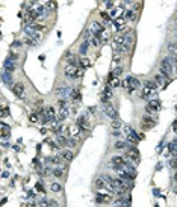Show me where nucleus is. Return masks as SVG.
I'll list each match as a JSON object with an SVG mask.
<instances>
[{"label": "nucleus", "instance_id": "49530a36", "mask_svg": "<svg viewBox=\"0 0 177 207\" xmlns=\"http://www.w3.org/2000/svg\"><path fill=\"white\" fill-rule=\"evenodd\" d=\"M30 123H38V115H36V114L30 115Z\"/></svg>", "mask_w": 177, "mask_h": 207}, {"label": "nucleus", "instance_id": "4468645a", "mask_svg": "<svg viewBox=\"0 0 177 207\" xmlns=\"http://www.w3.org/2000/svg\"><path fill=\"white\" fill-rule=\"evenodd\" d=\"M70 114H71V112H70V108H59V110H58V121H59V123L64 121L65 118H68Z\"/></svg>", "mask_w": 177, "mask_h": 207}, {"label": "nucleus", "instance_id": "8fccbe9b", "mask_svg": "<svg viewBox=\"0 0 177 207\" xmlns=\"http://www.w3.org/2000/svg\"><path fill=\"white\" fill-rule=\"evenodd\" d=\"M100 15H101V17H103V18H105V20H108V21H109V18H111V15H109V14H108V12H101V14H100Z\"/></svg>", "mask_w": 177, "mask_h": 207}, {"label": "nucleus", "instance_id": "864d4df0", "mask_svg": "<svg viewBox=\"0 0 177 207\" xmlns=\"http://www.w3.org/2000/svg\"><path fill=\"white\" fill-rule=\"evenodd\" d=\"M50 207H61V206H59L56 201H50Z\"/></svg>", "mask_w": 177, "mask_h": 207}, {"label": "nucleus", "instance_id": "dca6fc26", "mask_svg": "<svg viewBox=\"0 0 177 207\" xmlns=\"http://www.w3.org/2000/svg\"><path fill=\"white\" fill-rule=\"evenodd\" d=\"M0 129H2V138L6 139V138L11 136V127L6 123H0Z\"/></svg>", "mask_w": 177, "mask_h": 207}, {"label": "nucleus", "instance_id": "f704fd0d", "mask_svg": "<svg viewBox=\"0 0 177 207\" xmlns=\"http://www.w3.org/2000/svg\"><path fill=\"white\" fill-rule=\"evenodd\" d=\"M71 98H73V100H76V101H79V100L82 98V95H80V91H79V89H73V92H71Z\"/></svg>", "mask_w": 177, "mask_h": 207}, {"label": "nucleus", "instance_id": "393cba45", "mask_svg": "<svg viewBox=\"0 0 177 207\" xmlns=\"http://www.w3.org/2000/svg\"><path fill=\"white\" fill-rule=\"evenodd\" d=\"M112 97V91H111V86H106L105 88V92L103 94H101V100H103V101L106 103V101H108V100Z\"/></svg>", "mask_w": 177, "mask_h": 207}, {"label": "nucleus", "instance_id": "39448f33", "mask_svg": "<svg viewBox=\"0 0 177 207\" xmlns=\"http://www.w3.org/2000/svg\"><path fill=\"white\" fill-rule=\"evenodd\" d=\"M65 76L67 77H71V79H77V73H79V68L73 63H67L65 65Z\"/></svg>", "mask_w": 177, "mask_h": 207}, {"label": "nucleus", "instance_id": "6e6552de", "mask_svg": "<svg viewBox=\"0 0 177 207\" xmlns=\"http://www.w3.org/2000/svg\"><path fill=\"white\" fill-rule=\"evenodd\" d=\"M142 97L150 98V100L156 98V97H158V89H153V88L144 86V89H142Z\"/></svg>", "mask_w": 177, "mask_h": 207}, {"label": "nucleus", "instance_id": "de8ad7c7", "mask_svg": "<svg viewBox=\"0 0 177 207\" xmlns=\"http://www.w3.org/2000/svg\"><path fill=\"white\" fill-rule=\"evenodd\" d=\"M105 5H106V9H111V11L114 9V2H106Z\"/></svg>", "mask_w": 177, "mask_h": 207}, {"label": "nucleus", "instance_id": "a878e982", "mask_svg": "<svg viewBox=\"0 0 177 207\" xmlns=\"http://www.w3.org/2000/svg\"><path fill=\"white\" fill-rule=\"evenodd\" d=\"M2 79H3V82L6 83L8 86H12V76H11V73L5 71V73H3V76H2Z\"/></svg>", "mask_w": 177, "mask_h": 207}, {"label": "nucleus", "instance_id": "2eb2a0df", "mask_svg": "<svg viewBox=\"0 0 177 207\" xmlns=\"http://www.w3.org/2000/svg\"><path fill=\"white\" fill-rule=\"evenodd\" d=\"M40 38L41 36L38 33H35L34 36H26L24 38V44H27V45H36L40 42Z\"/></svg>", "mask_w": 177, "mask_h": 207}, {"label": "nucleus", "instance_id": "ea45409f", "mask_svg": "<svg viewBox=\"0 0 177 207\" xmlns=\"http://www.w3.org/2000/svg\"><path fill=\"white\" fill-rule=\"evenodd\" d=\"M115 148H117V150H123V148H126V142L124 141H117L115 142Z\"/></svg>", "mask_w": 177, "mask_h": 207}, {"label": "nucleus", "instance_id": "6e6d98bb", "mask_svg": "<svg viewBox=\"0 0 177 207\" xmlns=\"http://www.w3.org/2000/svg\"><path fill=\"white\" fill-rule=\"evenodd\" d=\"M27 195H29V197H30V198H34V197H36V194L34 192V190H29V194H27Z\"/></svg>", "mask_w": 177, "mask_h": 207}, {"label": "nucleus", "instance_id": "603ef678", "mask_svg": "<svg viewBox=\"0 0 177 207\" xmlns=\"http://www.w3.org/2000/svg\"><path fill=\"white\" fill-rule=\"evenodd\" d=\"M124 132H126V135H129V133H132L133 130H132V129H130V127H129V126H126V127H124Z\"/></svg>", "mask_w": 177, "mask_h": 207}, {"label": "nucleus", "instance_id": "4c0bfd02", "mask_svg": "<svg viewBox=\"0 0 177 207\" xmlns=\"http://www.w3.org/2000/svg\"><path fill=\"white\" fill-rule=\"evenodd\" d=\"M111 126H112V129H114V130H118V129H121V121L114 120V121L111 123Z\"/></svg>", "mask_w": 177, "mask_h": 207}, {"label": "nucleus", "instance_id": "473e14b6", "mask_svg": "<svg viewBox=\"0 0 177 207\" xmlns=\"http://www.w3.org/2000/svg\"><path fill=\"white\" fill-rule=\"evenodd\" d=\"M121 74H123V67H117V68H114V70H112L111 76H114V77H120Z\"/></svg>", "mask_w": 177, "mask_h": 207}, {"label": "nucleus", "instance_id": "79ce46f5", "mask_svg": "<svg viewBox=\"0 0 177 207\" xmlns=\"http://www.w3.org/2000/svg\"><path fill=\"white\" fill-rule=\"evenodd\" d=\"M38 207H50V203H47V200L42 198L40 203H38Z\"/></svg>", "mask_w": 177, "mask_h": 207}, {"label": "nucleus", "instance_id": "a19ab883", "mask_svg": "<svg viewBox=\"0 0 177 207\" xmlns=\"http://www.w3.org/2000/svg\"><path fill=\"white\" fill-rule=\"evenodd\" d=\"M145 86L153 88V89H158V83H156V82H152V80H147V82H145Z\"/></svg>", "mask_w": 177, "mask_h": 207}, {"label": "nucleus", "instance_id": "72a5a7b5", "mask_svg": "<svg viewBox=\"0 0 177 207\" xmlns=\"http://www.w3.org/2000/svg\"><path fill=\"white\" fill-rule=\"evenodd\" d=\"M50 190H52V192H61L62 186H61L59 183H52V184H50Z\"/></svg>", "mask_w": 177, "mask_h": 207}, {"label": "nucleus", "instance_id": "c9c22d12", "mask_svg": "<svg viewBox=\"0 0 177 207\" xmlns=\"http://www.w3.org/2000/svg\"><path fill=\"white\" fill-rule=\"evenodd\" d=\"M53 176L55 177H62L64 176V168H56V169H53Z\"/></svg>", "mask_w": 177, "mask_h": 207}, {"label": "nucleus", "instance_id": "2f4dec72", "mask_svg": "<svg viewBox=\"0 0 177 207\" xmlns=\"http://www.w3.org/2000/svg\"><path fill=\"white\" fill-rule=\"evenodd\" d=\"M91 65H93V63H91V61L89 59H86V57H85V59H80V68H89Z\"/></svg>", "mask_w": 177, "mask_h": 207}, {"label": "nucleus", "instance_id": "09e8293b", "mask_svg": "<svg viewBox=\"0 0 177 207\" xmlns=\"http://www.w3.org/2000/svg\"><path fill=\"white\" fill-rule=\"evenodd\" d=\"M114 62L120 63V55H118V53H114Z\"/></svg>", "mask_w": 177, "mask_h": 207}, {"label": "nucleus", "instance_id": "5fc2aeb1", "mask_svg": "<svg viewBox=\"0 0 177 207\" xmlns=\"http://www.w3.org/2000/svg\"><path fill=\"white\" fill-rule=\"evenodd\" d=\"M115 207H130V204H126V203H120L118 206H115Z\"/></svg>", "mask_w": 177, "mask_h": 207}, {"label": "nucleus", "instance_id": "c03bdc74", "mask_svg": "<svg viewBox=\"0 0 177 207\" xmlns=\"http://www.w3.org/2000/svg\"><path fill=\"white\" fill-rule=\"evenodd\" d=\"M9 115V109L8 108H3L2 109V114H0V116H2V118H5V116H8Z\"/></svg>", "mask_w": 177, "mask_h": 207}, {"label": "nucleus", "instance_id": "aec40b11", "mask_svg": "<svg viewBox=\"0 0 177 207\" xmlns=\"http://www.w3.org/2000/svg\"><path fill=\"white\" fill-rule=\"evenodd\" d=\"M61 157H62L65 162H71L73 159H74V154L71 153V150H64V151L61 153Z\"/></svg>", "mask_w": 177, "mask_h": 207}, {"label": "nucleus", "instance_id": "7c9ffc66", "mask_svg": "<svg viewBox=\"0 0 177 207\" xmlns=\"http://www.w3.org/2000/svg\"><path fill=\"white\" fill-rule=\"evenodd\" d=\"M148 106H150V108H153L154 110H156V112L160 109V104H159L158 100H150V101H148Z\"/></svg>", "mask_w": 177, "mask_h": 207}, {"label": "nucleus", "instance_id": "37998d69", "mask_svg": "<svg viewBox=\"0 0 177 207\" xmlns=\"http://www.w3.org/2000/svg\"><path fill=\"white\" fill-rule=\"evenodd\" d=\"M46 8H47V9H56V2H47V3H46Z\"/></svg>", "mask_w": 177, "mask_h": 207}, {"label": "nucleus", "instance_id": "bb28decb", "mask_svg": "<svg viewBox=\"0 0 177 207\" xmlns=\"http://www.w3.org/2000/svg\"><path fill=\"white\" fill-rule=\"evenodd\" d=\"M88 44H89V42L83 39V42H82V44H80V47H79L80 55H86V51H88Z\"/></svg>", "mask_w": 177, "mask_h": 207}, {"label": "nucleus", "instance_id": "0eeeda50", "mask_svg": "<svg viewBox=\"0 0 177 207\" xmlns=\"http://www.w3.org/2000/svg\"><path fill=\"white\" fill-rule=\"evenodd\" d=\"M127 157H130V159H127V160H133V163L135 165H138L139 163V153H138V150L135 147H130L129 148V151H127Z\"/></svg>", "mask_w": 177, "mask_h": 207}, {"label": "nucleus", "instance_id": "f3484780", "mask_svg": "<svg viewBox=\"0 0 177 207\" xmlns=\"http://www.w3.org/2000/svg\"><path fill=\"white\" fill-rule=\"evenodd\" d=\"M77 126L80 127V129L88 130V129H89V123H88L86 116H79V118H77Z\"/></svg>", "mask_w": 177, "mask_h": 207}, {"label": "nucleus", "instance_id": "ddd939ff", "mask_svg": "<svg viewBox=\"0 0 177 207\" xmlns=\"http://www.w3.org/2000/svg\"><path fill=\"white\" fill-rule=\"evenodd\" d=\"M12 92L17 95L18 98H23V95H24V86H23V83H15L14 86H12Z\"/></svg>", "mask_w": 177, "mask_h": 207}, {"label": "nucleus", "instance_id": "c85d7f7f", "mask_svg": "<svg viewBox=\"0 0 177 207\" xmlns=\"http://www.w3.org/2000/svg\"><path fill=\"white\" fill-rule=\"evenodd\" d=\"M168 150L173 153V154L176 156L177 154V141H173V142H170L168 144Z\"/></svg>", "mask_w": 177, "mask_h": 207}, {"label": "nucleus", "instance_id": "c756f323", "mask_svg": "<svg viewBox=\"0 0 177 207\" xmlns=\"http://www.w3.org/2000/svg\"><path fill=\"white\" fill-rule=\"evenodd\" d=\"M126 18H127V20H135V18H136L135 9H129V11H126Z\"/></svg>", "mask_w": 177, "mask_h": 207}, {"label": "nucleus", "instance_id": "a18cd8bd", "mask_svg": "<svg viewBox=\"0 0 177 207\" xmlns=\"http://www.w3.org/2000/svg\"><path fill=\"white\" fill-rule=\"evenodd\" d=\"M145 110H147V114L148 115H154V114H156V110H154L153 108H150V106L147 104V108H145Z\"/></svg>", "mask_w": 177, "mask_h": 207}, {"label": "nucleus", "instance_id": "bf43d9fd", "mask_svg": "<svg viewBox=\"0 0 177 207\" xmlns=\"http://www.w3.org/2000/svg\"><path fill=\"white\" fill-rule=\"evenodd\" d=\"M2 177H5V178L9 177V172H3V174H2Z\"/></svg>", "mask_w": 177, "mask_h": 207}, {"label": "nucleus", "instance_id": "4d7b16f0", "mask_svg": "<svg viewBox=\"0 0 177 207\" xmlns=\"http://www.w3.org/2000/svg\"><path fill=\"white\" fill-rule=\"evenodd\" d=\"M138 138H139V141H142L144 139V133H138Z\"/></svg>", "mask_w": 177, "mask_h": 207}, {"label": "nucleus", "instance_id": "a211bd4d", "mask_svg": "<svg viewBox=\"0 0 177 207\" xmlns=\"http://www.w3.org/2000/svg\"><path fill=\"white\" fill-rule=\"evenodd\" d=\"M120 85H121L120 77L109 76V79H108V86H111V88H117V86H120Z\"/></svg>", "mask_w": 177, "mask_h": 207}, {"label": "nucleus", "instance_id": "58836bf2", "mask_svg": "<svg viewBox=\"0 0 177 207\" xmlns=\"http://www.w3.org/2000/svg\"><path fill=\"white\" fill-rule=\"evenodd\" d=\"M168 49H170V53H171V55L176 56V59H177V47H176L174 44H170V45H168Z\"/></svg>", "mask_w": 177, "mask_h": 207}, {"label": "nucleus", "instance_id": "f257e3e1", "mask_svg": "<svg viewBox=\"0 0 177 207\" xmlns=\"http://www.w3.org/2000/svg\"><path fill=\"white\" fill-rule=\"evenodd\" d=\"M159 70H160V74H164V76L168 79L174 71V59L173 57H165V59H162V62L159 63Z\"/></svg>", "mask_w": 177, "mask_h": 207}, {"label": "nucleus", "instance_id": "9b49d317", "mask_svg": "<svg viewBox=\"0 0 177 207\" xmlns=\"http://www.w3.org/2000/svg\"><path fill=\"white\" fill-rule=\"evenodd\" d=\"M88 29H89L91 32H93L94 35H97V36H99V35L101 33V32L105 30V27H103V26H101L100 23H97V21H94V23H91V26H89Z\"/></svg>", "mask_w": 177, "mask_h": 207}, {"label": "nucleus", "instance_id": "e433bc0d", "mask_svg": "<svg viewBox=\"0 0 177 207\" xmlns=\"http://www.w3.org/2000/svg\"><path fill=\"white\" fill-rule=\"evenodd\" d=\"M99 38H100L101 41H108V38H109V32L105 29V30H103V32H101V33L99 35Z\"/></svg>", "mask_w": 177, "mask_h": 207}, {"label": "nucleus", "instance_id": "b1692460", "mask_svg": "<svg viewBox=\"0 0 177 207\" xmlns=\"http://www.w3.org/2000/svg\"><path fill=\"white\" fill-rule=\"evenodd\" d=\"M127 142H130V144H138V142H139L138 133H135V132L129 133V135H127Z\"/></svg>", "mask_w": 177, "mask_h": 207}, {"label": "nucleus", "instance_id": "7ed1b4c3", "mask_svg": "<svg viewBox=\"0 0 177 207\" xmlns=\"http://www.w3.org/2000/svg\"><path fill=\"white\" fill-rule=\"evenodd\" d=\"M56 92L59 94V98H64V100H71V92L73 89L70 86H61L56 89Z\"/></svg>", "mask_w": 177, "mask_h": 207}, {"label": "nucleus", "instance_id": "4be33fe9", "mask_svg": "<svg viewBox=\"0 0 177 207\" xmlns=\"http://www.w3.org/2000/svg\"><path fill=\"white\" fill-rule=\"evenodd\" d=\"M15 70V62H14V59H6V62H5V71H8V73H11V71H14Z\"/></svg>", "mask_w": 177, "mask_h": 207}, {"label": "nucleus", "instance_id": "1a4fd4ad", "mask_svg": "<svg viewBox=\"0 0 177 207\" xmlns=\"http://www.w3.org/2000/svg\"><path fill=\"white\" fill-rule=\"evenodd\" d=\"M103 110H105V114L109 116V118H112V120H117V116H118V114H117V110L112 108V106L109 104V103H105V106H103Z\"/></svg>", "mask_w": 177, "mask_h": 207}, {"label": "nucleus", "instance_id": "f8f14e48", "mask_svg": "<svg viewBox=\"0 0 177 207\" xmlns=\"http://www.w3.org/2000/svg\"><path fill=\"white\" fill-rule=\"evenodd\" d=\"M154 82L158 83V86H160V88H165L168 85V79L164 76V74H156V76H154Z\"/></svg>", "mask_w": 177, "mask_h": 207}, {"label": "nucleus", "instance_id": "6ab92c4d", "mask_svg": "<svg viewBox=\"0 0 177 207\" xmlns=\"http://www.w3.org/2000/svg\"><path fill=\"white\" fill-rule=\"evenodd\" d=\"M111 200H112L111 194H99L97 198H95V201H97V203H109Z\"/></svg>", "mask_w": 177, "mask_h": 207}, {"label": "nucleus", "instance_id": "cd10ccee", "mask_svg": "<svg viewBox=\"0 0 177 207\" xmlns=\"http://www.w3.org/2000/svg\"><path fill=\"white\" fill-rule=\"evenodd\" d=\"M95 186H97V189H106V182H105V180L103 178H97V180H95Z\"/></svg>", "mask_w": 177, "mask_h": 207}, {"label": "nucleus", "instance_id": "13d9d810", "mask_svg": "<svg viewBox=\"0 0 177 207\" xmlns=\"http://www.w3.org/2000/svg\"><path fill=\"white\" fill-rule=\"evenodd\" d=\"M173 129H174V132H176V133H177V121H176V123L173 124Z\"/></svg>", "mask_w": 177, "mask_h": 207}, {"label": "nucleus", "instance_id": "5701e85b", "mask_svg": "<svg viewBox=\"0 0 177 207\" xmlns=\"http://www.w3.org/2000/svg\"><path fill=\"white\" fill-rule=\"evenodd\" d=\"M126 17H118V18H115V21H114V23H115V27L118 29V30H120V29H123V27H124V24H126Z\"/></svg>", "mask_w": 177, "mask_h": 207}, {"label": "nucleus", "instance_id": "423d86ee", "mask_svg": "<svg viewBox=\"0 0 177 207\" xmlns=\"http://www.w3.org/2000/svg\"><path fill=\"white\" fill-rule=\"evenodd\" d=\"M156 126V121L153 118H150V116H142L141 120V127L144 130H148V129H153V127Z\"/></svg>", "mask_w": 177, "mask_h": 207}, {"label": "nucleus", "instance_id": "052dcab7", "mask_svg": "<svg viewBox=\"0 0 177 207\" xmlns=\"http://www.w3.org/2000/svg\"><path fill=\"white\" fill-rule=\"evenodd\" d=\"M174 180H176V183H177V172L174 174Z\"/></svg>", "mask_w": 177, "mask_h": 207}, {"label": "nucleus", "instance_id": "680f3d73", "mask_svg": "<svg viewBox=\"0 0 177 207\" xmlns=\"http://www.w3.org/2000/svg\"><path fill=\"white\" fill-rule=\"evenodd\" d=\"M176 159H177V154H176Z\"/></svg>", "mask_w": 177, "mask_h": 207}, {"label": "nucleus", "instance_id": "20e7f679", "mask_svg": "<svg viewBox=\"0 0 177 207\" xmlns=\"http://www.w3.org/2000/svg\"><path fill=\"white\" fill-rule=\"evenodd\" d=\"M70 127V136L76 141H80L82 139V129L77 126V124H73V126H68Z\"/></svg>", "mask_w": 177, "mask_h": 207}, {"label": "nucleus", "instance_id": "3c124183", "mask_svg": "<svg viewBox=\"0 0 177 207\" xmlns=\"http://www.w3.org/2000/svg\"><path fill=\"white\" fill-rule=\"evenodd\" d=\"M36 189H38L40 192H44V188H42V184H41V183H36Z\"/></svg>", "mask_w": 177, "mask_h": 207}, {"label": "nucleus", "instance_id": "412c9836", "mask_svg": "<svg viewBox=\"0 0 177 207\" xmlns=\"http://www.w3.org/2000/svg\"><path fill=\"white\" fill-rule=\"evenodd\" d=\"M24 33H26V36H34V35L36 33L35 26H34V24H26V26H24Z\"/></svg>", "mask_w": 177, "mask_h": 207}, {"label": "nucleus", "instance_id": "9d476101", "mask_svg": "<svg viewBox=\"0 0 177 207\" xmlns=\"http://www.w3.org/2000/svg\"><path fill=\"white\" fill-rule=\"evenodd\" d=\"M111 162H112V165H114L115 168H120V166H124L127 163V159L124 156H114Z\"/></svg>", "mask_w": 177, "mask_h": 207}, {"label": "nucleus", "instance_id": "f03ea898", "mask_svg": "<svg viewBox=\"0 0 177 207\" xmlns=\"http://www.w3.org/2000/svg\"><path fill=\"white\" fill-rule=\"evenodd\" d=\"M123 86H124V88H127L129 91L132 92V91H135V89H138L139 86H141V83H139V80H138L136 77H132V76H129V77L126 79V80L123 82Z\"/></svg>", "mask_w": 177, "mask_h": 207}]
</instances>
